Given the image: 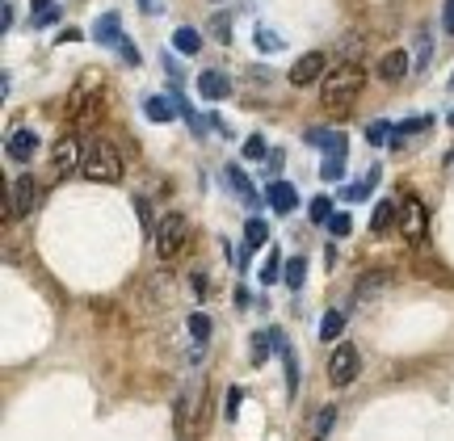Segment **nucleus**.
Masks as SVG:
<instances>
[{
	"label": "nucleus",
	"instance_id": "1",
	"mask_svg": "<svg viewBox=\"0 0 454 441\" xmlns=\"http://www.w3.org/2000/svg\"><path fill=\"white\" fill-rule=\"evenodd\" d=\"M362 85H366L362 63H341L337 72H328V76H324V88H320V105H324V114H328V118H345V114L354 110Z\"/></svg>",
	"mask_w": 454,
	"mask_h": 441
},
{
	"label": "nucleus",
	"instance_id": "2",
	"mask_svg": "<svg viewBox=\"0 0 454 441\" xmlns=\"http://www.w3.org/2000/svg\"><path fill=\"white\" fill-rule=\"evenodd\" d=\"M43 202V189L34 176H17L13 185H4V223L34 215V206Z\"/></svg>",
	"mask_w": 454,
	"mask_h": 441
},
{
	"label": "nucleus",
	"instance_id": "3",
	"mask_svg": "<svg viewBox=\"0 0 454 441\" xmlns=\"http://www.w3.org/2000/svg\"><path fill=\"white\" fill-rule=\"evenodd\" d=\"M80 173L89 176V181L114 185V181L122 176V156H118L110 143H93V147H85V164H80Z\"/></svg>",
	"mask_w": 454,
	"mask_h": 441
},
{
	"label": "nucleus",
	"instance_id": "4",
	"mask_svg": "<svg viewBox=\"0 0 454 441\" xmlns=\"http://www.w3.org/2000/svg\"><path fill=\"white\" fill-rule=\"evenodd\" d=\"M185 244H189V219L185 215H164V219L156 223V248H160V257L164 261H177L185 253Z\"/></svg>",
	"mask_w": 454,
	"mask_h": 441
},
{
	"label": "nucleus",
	"instance_id": "5",
	"mask_svg": "<svg viewBox=\"0 0 454 441\" xmlns=\"http://www.w3.org/2000/svg\"><path fill=\"white\" fill-rule=\"evenodd\" d=\"M358 374H362V353L354 349V345H337L332 357H328V378H332V387H349Z\"/></svg>",
	"mask_w": 454,
	"mask_h": 441
},
{
	"label": "nucleus",
	"instance_id": "6",
	"mask_svg": "<svg viewBox=\"0 0 454 441\" xmlns=\"http://www.w3.org/2000/svg\"><path fill=\"white\" fill-rule=\"evenodd\" d=\"M101 118V97L93 88H76L68 97V122H80V127H93Z\"/></svg>",
	"mask_w": 454,
	"mask_h": 441
},
{
	"label": "nucleus",
	"instance_id": "7",
	"mask_svg": "<svg viewBox=\"0 0 454 441\" xmlns=\"http://www.w3.org/2000/svg\"><path fill=\"white\" fill-rule=\"evenodd\" d=\"M324 72H328V55L312 51V55H299V59L290 63V76H286V80L295 88H307V85H316Z\"/></svg>",
	"mask_w": 454,
	"mask_h": 441
},
{
	"label": "nucleus",
	"instance_id": "8",
	"mask_svg": "<svg viewBox=\"0 0 454 441\" xmlns=\"http://www.w3.org/2000/svg\"><path fill=\"white\" fill-rule=\"evenodd\" d=\"M85 164V152H80V139H72V134H63L59 143H55V152H51V169L55 176H68L72 169H80Z\"/></svg>",
	"mask_w": 454,
	"mask_h": 441
},
{
	"label": "nucleus",
	"instance_id": "9",
	"mask_svg": "<svg viewBox=\"0 0 454 441\" xmlns=\"http://www.w3.org/2000/svg\"><path fill=\"white\" fill-rule=\"evenodd\" d=\"M400 231H404V240H425V206L416 202V198H408L404 206H400V223H396Z\"/></svg>",
	"mask_w": 454,
	"mask_h": 441
},
{
	"label": "nucleus",
	"instance_id": "10",
	"mask_svg": "<svg viewBox=\"0 0 454 441\" xmlns=\"http://www.w3.org/2000/svg\"><path fill=\"white\" fill-rule=\"evenodd\" d=\"M303 139H307L312 147H324L328 156H345V147H349V134L328 131V127H312V131H303Z\"/></svg>",
	"mask_w": 454,
	"mask_h": 441
},
{
	"label": "nucleus",
	"instance_id": "11",
	"mask_svg": "<svg viewBox=\"0 0 454 441\" xmlns=\"http://www.w3.org/2000/svg\"><path fill=\"white\" fill-rule=\"evenodd\" d=\"M412 68V55L408 51H387V55H379V80H404Z\"/></svg>",
	"mask_w": 454,
	"mask_h": 441
},
{
	"label": "nucleus",
	"instance_id": "12",
	"mask_svg": "<svg viewBox=\"0 0 454 441\" xmlns=\"http://www.w3.org/2000/svg\"><path fill=\"white\" fill-rule=\"evenodd\" d=\"M265 198H270V206L278 211V215H290V211L299 206L295 185H290V181H282V176H273V181H270V193H265Z\"/></svg>",
	"mask_w": 454,
	"mask_h": 441
},
{
	"label": "nucleus",
	"instance_id": "13",
	"mask_svg": "<svg viewBox=\"0 0 454 441\" xmlns=\"http://www.w3.org/2000/svg\"><path fill=\"white\" fill-rule=\"evenodd\" d=\"M412 273L425 277V282H438V286H446V290L454 286V273L446 269V265H438L433 257H412Z\"/></svg>",
	"mask_w": 454,
	"mask_h": 441
},
{
	"label": "nucleus",
	"instance_id": "14",
	"mask_svg": "<svg viewBox=\"0 0 454 441\" xmlns=\"http://www.w3.org/2000/svg\"><path fill=\"white\" fill-rule=\"evenodd\" d=\"M34 152H38V134L34 131H13L4 139V156H13V160H34Z\"/></svg>",
	"mask_w": 454,
	"mask_h": 441
},
{
	"label": "nucleus",
	"instance_id": "15",
	"mask_svg": "<svg viewBox=\"0 0 454 441\" xmlns=\"http://www.w3.org/2000/svg\"><path fill=\"white\" fill-rule=\"evenodd\" d=\"M387 286H391V273H387V269H370V273H362V277H358V299H362V303H370V299H379Z\"/></svg>",
	"mask_w": 454,
	"mask_h": 441
},
{
	"label": "nucleus",
	"instance_id": "16",
	"mask_svg": "<svg viewBox=\"0 0 454 441\" xmlns=\"http://www.w3.org/2000/svg\"><path fill=\"white\" fill-rule=\"evenodd\" d=\"M93 34H97V43H105V46H114V43H122V38H127V34H122V17H118V13H101Z\"/></svg>",
	"mask_w": 454,
	"mask_h": 441
},
{
	"label": "nucleus",
	"instance_id": "17",
	"mask_svg": "<svg viewBox=\"0 0 454 441\" xmlns=\"http://www.w3.org/2000/svg\"><path fill=\"white\" fill-rule=\"evenodd\" d=\"M198 92H202L206 101H223L227 92H231V85H227L223 72H202V76H198Z\"/></svg>",
	"mask_w": 454,
	"mask_h": 441
},
{
	"label": "nucleus",
	"instance_id": "18",
	"mask_svg": "<svg viewBox=\"0 0 454 441\" xmlns=\"http://www.w3.org/2000/svg\"><path fill=\"white\" fill-rule=\"evenodd\" d=\"M270 240V223L265 219H248V227H244V257L253 253V248H261ZM244 257H240V265H244Z\"/></svg>",
	"mask_w": 454,
	"mask_h": 441
},
{
	"label": "nucleus",
	"instance_id": "19",
	"mask_svg": "<svg viewBox=\"0 0 454 441\" xmlns=\"http://www.w3.org/2000/svg\"><path fill=\"white\" fill-rule=\"evenodd\" d=\"M396 223H400V211H396V202H379V206H374V219H370L374 235H387Z\"/></svg>",
	"mask_w": 454,
	"mask_h": 441
},
{
	"label": "nucleus",
	"instance_id": "20",
	"mask_svg": "<svg viewBox=\"0 0 454 441\" xmlns=\"http://www.w3.org/2000/svg\"><path fill=\"white\" fill-rule=\"evenodd\" d=\"M143 114H147L152 122H173V101H164V97H143Z\"/></svg>",
	"mask_w": 454,
	"mask_h": 441
},
{
	"label": "nucleus",
	"instance_id": "21",
	"mask_svg": "<svg viewBox=\"0 0 454 441\" xmlns=\"http://www.w3.org/2000/svg\"><path fill=\"white\" fill-rule=\"evenodd\" d=\"M307 282V257H290L286 261V290H303Z\"/></svg>",
	"mask_w": 454,
	"mask_h": 441
},
{
	"label": "nucleus",
	"instance_id": "22",
	"mask_svg": "<svg viewBox=\"0 0 454 441\" xmlns=\"http://www.w3.org/2000/svg\"><path fill=\"white\" fill-rule=\"evenodd\" d=\"M412 55H416V72H425V68H429V59H433V38H429V30H416V46H412Z\"/></svg>",
	"mask_w": 454,
	"mask_h": 441
},
{
	"label": "nucleus",
	"instance_id": "23",
	"mask_svg": "<svg viewBox=\"0 0 454 441\" xmlns=\"http://www.w3.org/2000/svg\"><path fill=\"white\" fill-rule=\"evenodd\" d=\"M223 173H227V181H231V185H236V193H240V198H248V202H253V198H257V189H253V181H248V176H244V169H236V164H227Z\"/></svg>",
	"mask_w": 454,
	"mask_h": 441
},
{
	"label": "nucleus",
	"instance_id": "24",
	"mask_svg": "<svg viewBox=\"0 0 454 441\" xmlns=\"http://www.w3.org/2000/svg\"><path fill=\"white\" fill-rule=\"evenodd\" d=\"M341 332H345V315H341V311H328V315L320 319V336H324V341H337Z\"/></svg>",
	"mask_w": 454,
	"mask_h": 441
},
{
	"label": "nucleus",
	"instance_id": "25",
	"mask_svg": "<svg viewBox=\"0 0 454 441\" xmlns=\"http://www.w3.org/2000/svg\"><path fill=\"white\" fill-rule=\"evenodd\" d=\"M185 324H189V336H194L198 345H206V341H211V315H202V311H194V315H189Z\"/></svg>",
	"mask_w": 454,
	"mask_h": 441
},
{
	"label": "nucleus",
	"instance_id": "26",
	"mask_svg": "<svg viewBox=\"0 0 454 441\" xmlns=\"http://www.w3.org/2000/svg\"><path fill=\"white\" fill-rule=\"evenodd\" d=\"M173 46L185 51V55H194V51L202 46V34H198V30H189V26H181V30H173Z\"/></svg>",
	"mask_w": 454,
	"mask_h": 441
},
{
	"label": "nucleus",
	"instance_id": "27",
	"mask_svg": "<svg viewBox=\"0 0 454 441\" xmlns=\"http://www.w3.org/2000/svg\"><path fill=\"white\" fill-rule=\"evenodd\" d=\"M362 43H366V34H362V30H354V34H345V38H341V46H337V51L345 55V63H358V55H362Z\"/></svg>",
	"mask_w": 454,
	"mask_h": 441
},
{
	"label": "nucleus",
	"instance_id": "28",
	"mask_svg": "<svg viewBox=\"0 0 454 441\" xmlns=\"http://www.w3.org/2000/svg\"><path fill=\"white\" fill-rule=\"evenodd\" d=\"M341 173H345V156H328V160L320 164V176H324V181H341Z\"/></svg>",
	"mask_w": 454,
	"mask_h": 441
},
{
	"label": "nucleus",
	"instance_id": "29",
	"mask_svg": "<svg viewBox=\"0 0 454 441\" xmlns=\"http://www.w3.org/2000/svg\"><path fill=\"white\" fill-rule=\"evenodd\" d=\"M429 122H433V118H408V122L400 127V139H396V147H400L408 134H425V131H429Z\"/></svg>",
	"mask_w": 454,
	"mask_h": 441
},
{
	"label": "nucleus",
	"instance_id": "30",
	"mask_svg": "<svg viewBox=\"0 0 454 441\" xmlns=\"http://www.w3.org/2000/svg\"><path fill=\"white\" fill-rule=\"evenodd\" d=\"M307 215H312V223H328L332 219V202H328V198H312Z\"/></svg>",
	"mask_w": 454,
	"mask_h": 441
},
{
	"label": "nucleus",
	"instance_id": "31",
	"mask_svg": "<svg viewBox=\"0 0 454 441\" xmlns=\"http://www.w3.org/2000/svg\"><path fill=\"white\" fill-rule=\"evenodd\" d=\"M270 336H253V357H248V361H253V366H265V361H270Z\"/></svg>",
	"mask_w": 454,
	"mask_h": 441
},
{
	"label": "nucleus",
	"instance_id": "32",
	"mask_svg": "<svg viewBox=\"0 0 454 441\" xmlns=\"http://www.w3.org/2000/svg\"><path fill=\"white\" fill-rule=\"evenodd\" d=\"M244 156H248V160H270V156H265V139H261V134H248V139H244Z\"/></svg>",
	"mask_w": 454,
	"mask_h": 441
},
{
	"label": "nucleus",
	"instance_id": "33",
	"mask_svg": "<svg viewBox=\"0 0 454 441\" xmlns=\"http://www.w3.org/2000/svg\"><path fill=\"white\" fill-rule=\"evenodd\" d=\"M332 420H337V408H332V403H328V408H320L316 425H312V429H316V437H324V433L332 429Z\"/></svg>",
	"mask_w": 454,
	"mask_h": 441
},
{
	"label": "nucleus",
	"instance_id": "34",
	"mask_svg": "<svg viewBox=\"0 0 454 441\" xmlns=\"http://www.w3.org/2000/svg\"><path fill=\"white\" fill-rule=\"evenodd\" d=\"M349 227H354V219H349L345 211H332V219H328V231H332V235H349Z\"/></svg>",
	"mask_w": 454,
	"mask_h": 441
},
{
	"label": "nucleus",
	"instance_id": "35",
	"mask_svg": "<svg viewBox=\"0 0 454 441\" xmlns=\"http://www.w3.org/2000/svg\"><path fill=\"white\" fill-rule=\"evenodd\" d=\"M240 399H244V387H227V408H223L227 420H236V416H240Z\"/></svg>",
	"mask_w": 454,
	"mask_h": 441
},
{
	"label": "nucleus",
	"instance_id": "36",
	"mask_svg": "<svg viewBox=\"0 0 454 441\" xmlns=\"http://www.w3.org/2000/svg\"><path fill=\"white\" fill-rule=\"evenodd\" d=\"M211 34H215L219 43H227V38H231V17H227V13H215V21H211Z\"/></svg>",
	"mask_w": 454,
	"mask_h": 441
},
{
	"label": "nucleus",
	"instance_id": "37",
	"mask_svg": "<svg viewBox=\"0 0 454 441\" xmlns=\"http://www.w3.org/2000/svg\"><path fill=\"white\" fill-rule=\"evenodd\" d=\"M366 139H370V143H387V139H391V122H370V127H366Z\"/></svg>",
	"mask_w": 454,
	"mask_h": 441
},
{
	"label": "nucleus",
	"instance_id": "38",
	"mask_svg": "<svg viewBox=\"0 0 454 441\" xmlns=\"http://www.w3.org/2000/svg\"><path fill=\"white\" fill-rule=\"evenodd\" d=\"M341 198H345V202H362V198H370V185H366V181L345 185V189H341Z\"/></svg>",
	"mask_w": 454,
	"mask_h": 441
},
{
	"label": "nucleus",
	"instance_id": "39",
	"mask_svg": "<svg viewBox=\"0 0 454 441\" xmlns=\"http://www.w3.org/2000/svg\"><path fill=\"white\" fill-rule=\"evenodd\" d=\"M278 265H282V253H270V261L261 265V282H265V286L278 282Z\"/></svg>",
	"mask_w": 454,
	"mask_h": 441
},
{
	"label": "nucleus",
	"instance_id": "40",
	"mask_svg": "<svg viewBox=\"0 0 454 441\" xmlns=\"http://www.w3.org/2000/svg\"><path fill=\"white\" fill-rule=\"evenodd\" d=\"M257 46H261V51H282V38H278L273 30H257Z\"/></svg>",
	"mask_w": 454,
	"mask_h": 441
},
{
	"label": "nucleus",
	"instance_id": "41",
	"mask_svg": "<svg viewBox=\"0 0 454 441\" xmlns=\"http://www.w3.org/2000/svg\"><path fill=\"white\" fill-rule=\"evenodd\" d=\"M118 51H122V59H127L131 68L139 63V51H135V43H131V38H122V43H118Z\"/></svg>",
	"mask_w": 454,
	"mask_h": 441
},
{
	"label": "nucleus",
	"instance_id": "42",
	"mask_svg": "<svg viewBox=\"0 0 454 441\" xmlns=\"http://www.w3.org/2000/svg\"><path fill=\"white\" fill-rule=\"evenodd\" d=\"M189 286H194V294H198V299H211V290H206V277H202V273H194V277H189Z\"/></svg>",
	"mask_w": 454,
	"mask_h": 441
},
{
	"label": "nucleus",
	"instance_id": "43",
	"mask_svg": "<svg viewBox=\"0 0 454 441\" xmlns=\"http://www.w3.org/2000/svg\"><path fill=\"white\" fill-rule=\"evenodd\" d=\"M442 26H446V34H454V0L442 4Z\"/></svg>",
	"mask_w": 454,
	"mask_h": 441
},
{
	"label": "nucleus",
	"instance_id": "44",
	"mask_svg": "<svg viewBox=\"0 0 454 441\" xmlns=\"http://www.w3.org/2000/svg\"><path fill=\"white\" fill-rule=\"evenodd\" d=\"M51 9H55V0H34V21H38L43 13H51Z\"/></svg>",
	"mask_w": 454,
	"mask_h": 441
},
{
	"label": "nucleus",
	"instance_id": "45",
	"mask_svg": "<svg viewBox=\"0 0 454 441\" xmlns=\"http://www.w3.org/2000/svg\"><path fill=\"white\" fill-rule=\"evenodd\" d=\"M139 9H147V13H160V0H139Z\"/></svg>",
	"mask_w": 454,
	"mask_h": 441
},
{
	"label": "nucleus",
	"instance_id": "46",
	"mask_svg": "<svg viewBox=\"0 0 454 441\" xmlns=\"http://www.w3.org/2000/svg\"><path fill=\"white\" fill-rule=\"evenodd\" d=\"M450 127H454V114H450Z\"/></svg>",
	"mask_w": 454,
	"mask_h": 441
}]
</instances>
